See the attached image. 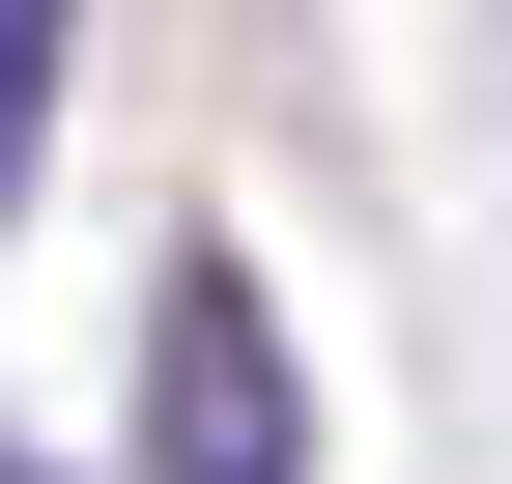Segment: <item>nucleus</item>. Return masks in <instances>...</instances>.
<instances>
[{
	"instance_id": "nucleus-1",
	"label": "nucleus",
	"mask_w": 512,
	"mask_h": 484,
	"mask_svg": "<svg viewBox=\"0 0 512 484\" xmlns=\"http://www.w3.org/2000/svg\"><path fill=\"white\" fill-rule=\"evenodd\" d=\"M143 484H313V371H285V285H256L228 228L143 285Z\"/></svg>"
},
{
	"instance_id": "nucleus-2",
	"label": "nucleus",
	"mask_w": 512,
	"mask_h": 484,
	"mask_svg": "<svg viewBox=\"0 0 512 484\" xmlns=\"http://www.w3.org/2000/svg\"><path fill=\"white\" fill-rule=\"evenodd\" d=\"M57 29H86V0H0V200L57 171Z\"/></svg>"
}]
</instances>
